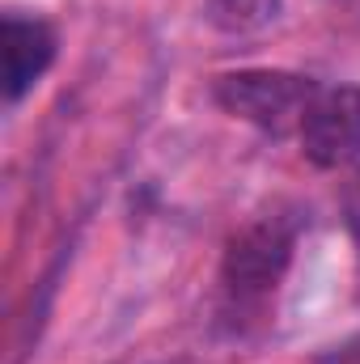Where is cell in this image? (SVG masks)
I'll list each match as a JSON object with an SVG mask.
<instances>
[{"label": "cell", "instance_id": "cell-1", "mask_svg": "<svg viewBox=\"0 0 360 364\" xmlns=\"http://www.w3.org/2000/svg\"><path fill=\"white\" fill-rule=\"evenodd\" d=\"M318 85L297 77V73H275V68H250V73H229L216 81V102L233 114V119H246L263 132H292L305 123Z\"/></svg>", "mask_w": 360, "mask_h": 364}, {"label": "cell", "instance_id": "cell-2", "mask_svg": "<svg viewBox=\"0 0 360 364\" xmlns=\"http://www.w3.org/2000/svg\"><path fill=\"white\" fill-rule=\"evenodd\" d=\"M292 242H297V229L284 216H259L255 225L233 233L229 250H225V267H221L225 292L242 305L275 292L280 275L292 259Z\"/></svg>", "mask_w": 360, "mask_h": 364}, {"label": "cell", "instance_id": "cell-4", "mask_svg": "<svg viewBox=\"0 0 360 364\" xmlns=\"http://www.w3.org/2000/svg\"><path fill=\"white\" fill-rule=\"evenodd\" d=\"M0 51H4V97L17 102L26 90L38 85V77L55 60V30L38 17H4L0 30Z\"/></svg>", "mask_w": 360, "mask_h": 364}, {"label": "cell", "instance_id": "cell-5", "mask_svg": "<svg viewBox=\"0 0 360 364\" xmlns=\"http://www.w3.org/2000/svg\"><path fill=\"white\" fill-rule=\"evenodd\" d=\"M280 0H212V21L221 30H255L275 17Z\"/></svg>", "mask_w": 360, "mask_h": 364}, {"label": "cell", "instance_id": "cell-6", "mask_svg": "<svg viewBox=\"0 0 360 364\" xmlns=\"http://www.w3.org/2000/svg\"><path fill=\"white\" fill-rule=\"evenodd\" d=\"M344 212H348V233H352V242H356V250H360V174L352 178L348 195H344Z\"/></svg>", "mask_w": 360, "mask_h": 364}, {"label": "cell", "instance_id": "cell-3", "mask_svg": "<svg viewBox=\"0 0 360 364\" xmlns=\"http://www.w3.org/2000/svg\"><path fill=\"white\" fill-rule=\"evenodd\" d=\"M305 157L322 170H339L360 157V90L339 85L314 97L305 123H301Z\"/></svg>", "mask_w": 360, "mask_h": 364}]
</instances>
